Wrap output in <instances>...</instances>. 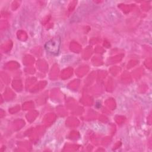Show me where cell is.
<instances>
[{"mask_svg":"<svg viewBox=\"0 0 152 152\" xmlns=\"http://www.w3.org/2000/svg\"><path fill=\"white\" fill-rule=\"evenodd\" d=\"M61 45V39L59 37H54L48 41L45 45V49L49 53L57 55L59 52Z\"/></svg>","mask_w":152,"mask_h":152,"instance_id":"1","label":"cell"}]
</instances>
